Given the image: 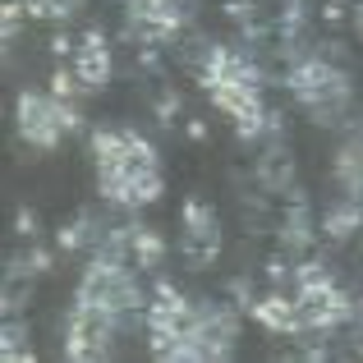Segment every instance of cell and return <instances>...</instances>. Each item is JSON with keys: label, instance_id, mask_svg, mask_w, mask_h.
<instances>
[{"label": "cell", "instance_id": "27", "mask_svg": "<svg viewBox=\"0 0 363 363\" xmlns=\"http://www.w3.org/2000/svg\"><path fill=\"white\" fill-rule=\"evenodd\" d=\"M359 322H363V299H359Z\"/></svg>", "mask_w": 363, "mask_h": 363}, {"label": "cell", "instance_id": "16", "mask_svg": "<svg viewBox=\"0 0 363 363\" xmlns=\"http://www.w3.org/2000/svg\"><path fill=\"white\" fill-rule=\"evenodd\" d=\"M363 230V198H345L340 194V203L327 207V216H322V235L327 240H350V235Z\"/></svg>", "mask_w": 363, "mask_h": 363}, {"label": "cell", "instance_id": "3", "mask_svg": "<svg viewBox=\"0 0 363 363\" xmlns=\"http://www.w3.org/2000/svg\"><path fill=\"white\" fill-rule=\"evenodd\" d=\"M194 313H198V303H189L184 294L161 276L157 299L147 303L152 354L157 359H179V363H203V350H198V340H194Z\"/></svg>", "mask_w": 363, "mask_h": 363}, {"label": "cell", "instance_id": "22", "mask_svg": "<svg viewBox=\"0 0 363 363\" xmlns=\"http://www.w3.org/2000/svg\"><path fill=\"white\" fill-rule=\"evenodd\" d=\"M175 116H179V92L166 88V92L157 97V120H161V124H175Z\"/></svg>", "mask_w": 363, "mask_h": 363}, {"label": "cell", "instance_id": "14", "mask_svg": "<svg viewBox=\"0 0 363 363\" xmlns=\"http://www.w3.org/2000/svg\"><path fill=\"white\" fill-rule=\"evenodd\" d=\"M257 184H262L267 194H290L294 189V157L281 138H272V147L257 157Z\"/></svg>", "mask_w": 363, "mask_h": 363}, {"label": "cell", "instance_id": "23", "mask_svg": "<svg viewBox=\"0 0 363 363\" xmlns=\"http://www.w3.org/2000/svg\"><path fill=\"white\" fill-rule=\"evenodd\" d=\"M262 267H267V281H272V285L294 281V267H290V262H281V257H272V262H262Z\"/></svg>", "mask_w": 363, "mask_h": 363}, {"label": "cell", "instance_id": "12", "mask_svg": "<svg viewBox=\"0 0 363 363\" xmlns=\"http://www.w3.org/2000/svg\"><path fill=\"white\" fill-rule=\"evenodd\" d=\"M248 313H253L272 336H290V340L294 336H308V331H303V313H299V299H294V294L272 290V294H262Z\"/></svg>", "mask_w": 363, "mask_h": 363}, {"label": "cell", "instance_id": "8", "mask_svg": "<svg viewBox=\"0 0 363 363\" xmlns=\"http://www.w3.org/2000/svg\"><path fill=\"white\" fill-rule=\"evenodd\" d=\"M124 18L138 46H166L189 23V5L184 0H124Z\"/></svg>", "mask_w": 363, "mask_h": 363}, {"label": "cell", "instance_id": "20", "mask_svg": "<svg viewBox=\"0 0 363 363\" xmlns=\"http://www.w3.org/2000/svg\"><path fill=\"white\" fill-rule=\"evenodd\" d=\"M51 92H55V97H60V101H74V97H79V92H83L79 74H74V69H55V74H51Z\"/></svg>", "mask_w": 363, "mask_h": 363}, {"label": "cell", "instance_id": "15", "mask_svg": "<svg viewBox=\"0 0 363 363\" xmlns=\"http://www.w3.org/2000/svg\"><path fill=\"white\" fill-rule=\"evenodd\" d=\"M336 184L345 198H363V138L359 133L345 138L336 152Z\"/></svg>", "mask_w": 363, "mask_h": 363}, {"label": "cell", "instance_id": "21", "mask_svg": "<svg viewBox=\"0 0 363 363\" xmlns=\"http://www.w3.org/2000/svg\"><path fill=\"white\" fill-rule=\"evenodd\" d=\"M14 262L18 267H23V272H33V276H46V272H51V253H46V248H28V253L23 257H14Z\"/></svg>", "mask_w": 363, "mask_h": 363}, {"label": "cell", "instance_id": "9", "mask_svg": "<svg viewBox=\"0 0 363 363\" xmlns=\"http://www.w3.org/2000/svg\"><path fill=\"white\" fill-rule=\"evenodd\" d=\"M179 225H184V240H179V253L194 272H207V267L221 257V221H216L212 203L203 198H189L184 212H179Z\"/></svg>", "mask_w": 363, "mask_h": 363}, {"label": "cell", "instance_id": "19", "mask_svg": "<svg viewBox=\"0 0 363 363\" xmlns=\"http://www.w3.org/2000/svg\"><path fill=\"white\" fill-rule=\"evenodd\" d=\"M33 18H51V23H69L83 9V0H18Z\"/></svg>", "mask_w": 363, "mask_h": 363}, {"label": "cell", "instance_id": "25", "mask_svg": "<svg viewBox=\"0 0 363 363\" xmlns=\"http://www.w3.org/2000/svg\"><path fill=\"white\" fill-rule=\"evenodd\" d=\"M51 51H55V55H74V42H69V37H55Z\"/></svg>", "mask_w": 363, "mask_h": 363}, {"label": "cell", "instance_id": "17", "mask_svg": "<svg viewBox=\"0 0 363 363\" xmlns=\"http://www.w3.org/2000/svg\"><path fill=\"white\" fill-rule=\"evenodd\" d=\"M129 253L133 262L143 267V272H161V262H166V240H161L157 230H147V225H133V240H129Z\"/></svg>", "mask_w": 363, "mask_h": 363}, {"label": "cell", "instance_id": "5", "mask_svg": "<svg viewBox=\"0 0 363 363\" xmlns=\"http://www.w3.org/2000/svg\"><path fill=\"white\" fill-rule=\"evenodd\" d=\"M14 116H18L23 143H33V147H42V152L60 147L65 133L83 124V116L74 111V101H60L55 92H18Z\"/></svg>", "mask_w": 363, "mask_h": 363}, {"label": "cell", "instance_id": "24", "mask_svg": "<svg viewBox=\"0 0 363 363\" xmlns=\"http://www.w3.org/2000/svg\"><path fill=\"white\" fill-rule=\"evenodd\" d=\"M18 235H28V240H33V235H37V216L28 212V207H23V212H18Z\"/></svg>", "mask_w": 363, "mask_h": 363}, {"label": "cell", "instance_id": "10", "mask_svg": "<svg viewBox=\"0 0 363 363\" xmlns=\"http://www.w3.org/2000/svg\"><path fill=\"white\" fill-rule=\"evenodd\" d=\"M194 340L203 350V359H230L235 345H240V313L221 299H198Z\"/></svg>", "mask_w": 363, "mask_h": 363}, {"label": "cell", "instance_id": "4", "mask_svg": "<svg viewBox=\"0 0 363 363\" xmlns=\"http://www.w3.org/2000/svg\"><path fill=\"white\" fill-rule=\"evenodd\" d=\"M294 299H299L303 331L308 336H331V331H340L359 313L354 299L331 281L327 262H299L294 267Z\"/></svg>", "mask_w": 363, "mask_h": 363}, {"label": "cell", "instance_id": "26", "mask_svg": "<svg viewBox=\"0 0 363 363\" xmlns=\"http://www.w3.org/2000/svg\"><path fill=\"white\" fill-rule=\"evenodd\" d=\"M350 23H354V33H359V42H363V0L354 5V14H350Z\"/></svg>", "mask_w": 363, "mask_h": 363}, {"label": "cell", "instance_id": "6", "mask_svg": "<svg viewBox=\"0 0 363 363\" xmlns=\"http://www.w3.org/2000/svg\"><path fill=\"white\" fill-rule=\"evenodd\" d=\"M74 299H88V303H97V308H111L116 318H133L138 303H143V285H138V276L129 272V262L92 257Z\"/></svg>", "mask_w": 363, "mask_h": 363}, {"label": "cell", "instance_id": "11", "mask_svg": "<svg viewBox=\"0 0 363 363\" xmlns=\"http://www.w3.org/2000/svg\"><path fill=\"white\" fill-rule=\"evenodd\" d=\"M74 74H79L83 92H106L111 74H116V60H111V46L101 37V28H88L83 42L74 46Z\"/></svg>", "mask_w": 363, "mask_h": 363}, {"label": "cell", "instance_id": "1", "mask_svg": "<svg viewBox=\"0 0 363 363\" xmlns=\"http://www.w3.org/2000/svg\"><path fill=\"white\" fill-rule=\"evenodd\" d=\"M92 152H97V189L116 207H147L161 198L166 175L161 157L138 129H92Z\"/></svg>", "mask_w": 363, "mask_h": 363}, {"label": "cell", "instance_id": "13", "mask_svg": "<svg viewBox=\"0 0 363 363\" xmlns=\"http://www.w3.org/2000/svg\"><path fill=\"white\" fill-rule=\"evenodd\" d=\"M313 207L308 198L299 194V189H290V203H285V216H281V230H276V240H281V248H290V253H299V248L313 244Z\"/></svg>", "mask_w": 363, "mask_h": 363}, {"label": "cell", "instance_id": "18", "mask_svg": "<svg viewBox=\"0 0 363 363\" xmlns=\"http://www.w3.org/2000/svg\"><path fill=\"white\" fill-rule=\"evenodd\" d=\"M5 345H0V354H5L9 363H28L33 359V345H28V340H33V331H28V322H18V313L14 318H5Z\"/></svg>", "mask_w": 363, "mask_h": 363}, {"label": "cell", "instance_id": "2", "mask_svg": "<svg viewBox=\"0 0 363 363\" xmlns=\"http://www.w3.org/2000/svg\"><path fill=\"white\" fill-rule=\"evenodd\" d=\"M285 88H290V97L313 116V124H327V129L345 120L350 101H354V83H350V74L340 69V60H331V55L290 60Z\"/></svg>", "mask_w": 363, "mask_h": 363}, {"label": "cell", "instance_id": "7", "mask_svg": "<svg viewBox=\"0 0 363 363\" xmlns=\"http://www.w3.org/2000/svg\"><path fill=\"white\" fill-rule=\"evenodd\" d=\"M120 331V318L111 308H97L88 299H74L69 318H65V354L74 363H92L101 354H111V340Z\"/></svg>", "mask_w": 363, "mask_h": 363}]
</instances>
